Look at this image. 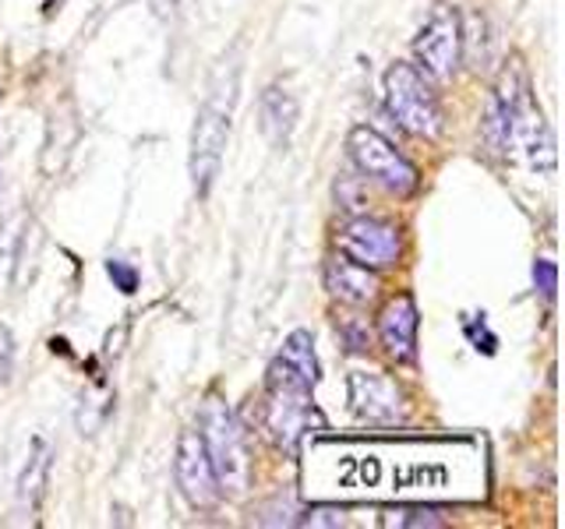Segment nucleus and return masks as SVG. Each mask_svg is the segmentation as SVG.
<instances>
[{
    "mask_svg": "<svg viewBox=\"0 0 565 529\" xmlns=\"http://www.w3.org/2000/svg\"><path fill=\"white\" fill-rule=\"evenodd\" d=\"M318 385V357L311 332L297 328L276 353L265 370V431L276 438L279 449L297 452L308 431H322V413L311 399Z\"/></svg>",
    "mask_w": 565,
    "mask_h": 529,
    "instance_id": "f257e3e1",
    "label": "nucleus"
},
{
    "mask_svg": "<svg viewBox=\"0 0 565 529\" xmlns=\"http://www.w3.org/2000/svg\"><path fill=\"white\" fill-rule=\"evenodd\" d=\"M237 82H241V64L237 57H230L220 64L216 82H212V93L202 102L199 117H194V131H191V181L194 191L205 194L212 191L220 176L223 163V149L230 141V117H234V102H237Z\"/></svg>",
    "mask_w": 565,
    "mask_h": 529,
    "instance_id": "f03ea898",
    "label": "nucleus"
},
{
    "mask_svg": "<svg viewBox=\"0 0 565 529\" xmlns=\"http://www.w3.org/2000/svg\"><path fill=\"white\" fill-rule=\"evenodd\" d=\"M202 441L209 452L212 473H216V484L230 498H241L252 487V452H247V438L241 420L223 399H205L202 406Z\"/></svg>",
    "mask_w": 565,
    "mask_h": 529,
    "instance_id": "7ed1b4c3",
    "label": "nucleus"
},
{
    "mask_svg": "<svg viewBox=\"0 0 565 529\" xmlns=\"http://www.w3.org/2000/svg\"><path fill=\"white\" fill-rule=\"evenodd\" d=\"M385 99H388V110H393L403 131L428 138V141L441 134V123L446 120H441L438 96L414 64L396 61L385 71Z\"/></svg>",
    "mask_w": 565,
    "mask_h": 529,
    "instance_id": "20e7f679",
    "label": "nucleus"
},
{
    "mask_svg": "<svg viewBox=\"0 0 565 529\" xmlns=\"http://www.w3.org/2000/svg\"><path fill=\"white\" fill-rule=\"evenodd\" d=\"M347 149H350V159L358 163V170L367 176V181H375L388 194L406 198V194L417 191L420 176H417L414 163L393 145V141L382 138L375 128H353L347 134Z\"/></svg>",
    "mask_w": 565,
    "mask_h": 529,
    "instance_id": "39448f33",
    "label": "nucleus"
},
{
    "mask_svg": "<svg viewBox=\"0 0 565 529\" xmlns=\"http://www.w3.org/2000/svg\"><path fill=\"white\" fill-rule=\"evenodd\" d=\"M414 57L424 67V75H431L435 82H449L456 75V64L463 57V22L449 4H438L428 22L420 25Z\"/></svg>",
    "mask_w": 565,
    "mask_h": 529,
    "instance_id": "423d86ee",
    "label": "nucleus"
},
{
    "mask_svg": "<svg viewBox=\"0 0 565 529\" xmlns=\"http://www.w3.org/2000/svg\"><path fill=\"white\" fill-rule=\"evenodd\" d=\"M335 247L340 255H347L350 261L364 264V269H393L399 261L403 240H399V226L388 219H375V216H358L340 226L335 234Z\"/></svg>",
    "mask_w": 565,
    "mask_h": 529,
    "instance_id": "0eeeda50",
    "label": "nucleus"
},
{
    "mask_svg": "<svg viewBox=\"0 0 565 529\" xmlns=\"http://www.w3.org/2000/svg\"><path fill=\"white\" fill-rule=\"evenodd\" d=\"M173 473H177V487H181L184 498L194 505V508H216L223 490L216 484V473H212V463H209V452H205V441L199 431H184L181 441H177V463H173Z\"/></svg>",
    "mask_w": 565,
    "mask_h": 529,
    "instance_id": "6e6552de",
    "label": "nucleus"
},
{
    "mask_svg": "<svg viewBox=\"0 0 565 529\" xmlns=\"http://www.w3.org/2000/svg\"><path fill=\"white\" fill-rule=\"evenodd\" d=\"M350 410L364 423H399L406 417V406L399 388L382 375H350Z\"/></svg>",
    "mask_w": 565,
    "mask_h": 529,
    "instance_id": "1a4fd4ad",
    "label": "nucleus"
},
{
    "mask_svg": "<svg viewBox=\"0 0 565 529\" xmlns=\"http://www.w3.org/2000/svg\"><path fill=\"white\" fill-rule=\"evenodd\" d=\"M417 300L411 293L393 296L379 314V339L396 364H414L417 357Z\"/></svg>",
    "mask_w": 565,
    "mask_h": 529,
    "instance_id": "9d476101",
    "label": "nucleus"
},
{
    "mask_svg": "<svg viewBox=\"0 0 565 529\" xmlns=\"http://www.w3.org/2000/svg\"><path fill=\"white\" fill-rule=\"evenodd\" d=\"M379 287L382 282H379L375 269H364V264L350 261L347 255L326 261V290L335 300H343V304H353V307L367 304V300H375Z\"/></svg>",
    "mask_w": 565,
    "mask_h": 529,
    "instance_id": "9b49d317",
    "label": "nucleus"
},
{
    "mask_svg": "<svg viewBox=\"0 0 565 529\" xmlns=\"http://www.w3.org/2000/svg\"><path fill=\"white\" fill-rule=\"evenodd\" d=\"M258 117H262V134L269 138L276 149H282L290 141L294 128H297V102H294V96L287 93V88L269 85L262 93Z\"/></svg>",
    "mask_w": 565,
    "mask_h": 529,
    "instance_id": "f8f14e48",
    "label": "nucleus"
},
{
    "mask_svg": "<svg viewBox=\"0 0 565 529\" xmlns=\"http://www.w3.org/2000/svg\"><path fill=\"white\" fill-rule=\"evenodd\" d=\"M46 473H50V452L43 441H35V449L29 455V466L22 473V481H18V498H22V505H35L40 501V494L46 487Z\"/></svg>",
    "mask_w": 565,
    "mask_h": 529,
    "instance_id": "ddd939ff",
    "label": "nucleus"
},
{
    "mask_svg": "<svg viewBox=\"0 0 565 529\" xmlns=\"http://www.w3.org/2000/svg\"><path fill=\"white\" fill-rule=\"evenodd\" d=\"M393 519H382L385 526H399V529H406V526H441L446 519H441V511H435V508H399V511H388Z\"/></svg>",
    "mask_w": 565,
    "mask_h": 529,
    "instance_id": "4468645a",
    "label": "nucleus"
},
{
    "mask_svg": "<svg viewBox=\"0 0 565 529\" xmlns=\"http://www.w3.org/2000/svg\"><path fill=\"white\" fill-rule=\"evenodd\" d=\"M335 328H340L343 343H347L353 353H367V346H371V332H367V325L361 322V317H340V322H335Z\"/></svg>",
    "mask_w": 565,
    "mask_h": 529,
    "instance_id": "2eb2a0df",
    "label": "nucleus"
},
{
    "mask_svg": "<svg viewBox=\"0 0 565 529\" xmlns=\"http://www.w3.org/2000/svg\"><path fill=\"white\" fill-rule=\"evenodd\" d=\"M300 526H347V516L332 505H315L311 511H305V519H297Z\"/></svg>",
    "mask_w": 565,
    "mask_h": 529,
    "instance_id": "dca6fc26",
    "label": "nucleus"
},
{
    "mask_svg": "<svg viewBox=\"0 0 565 529\" xmlns=\"http://www.w3.org/2000/svg\"><path fill=\"white\" fill-rule=\"evenodd\" d=\"M106 272H110V279L117 282V290H120V293H135V290H138V272L131 269V264H124V261L110 258V261H106Z\"/></svg>",
    "mask_w": 565,
    "mask_h": 529,
    "instance_id": "f3484780",
    "label": "nucleus"
},
{
    "mask_svg": "<svg viewBox=\"0 0 565 529\" xmlns=\"http://www.w3.org/2000/svg\"><path fill=\"white\" fill-rule=\"evenodd\" d=\"M534 282H537V290H541L547 300H552L555 290H558V269H555V261L541 258V261L534 264Z\"/></svg>",
    "mask_w": 565,
    "mask_h": 529,
    "instance_id": "a211bd4d",
    "label": "nucleus"
},
{
    "mask_svg": "<svg viewBox=\"0 0 565 529\" xmlns=\"http://www.w3.org/2000/svg\"><path fill=\"white\" fill-rule=\"evenodd\" d=\"M11 364H14V343H11V332L0 325V385L11 378Z\"/></svg>",
    "mask_w": 565,
    "mask_h": 529,
    "instance_id": "6ab92c4d",
    "label": "nucleus"
},
{
    "mask_svg": "<svg viewBox=\"0 0 565 529\" xmlns=\"http://www.w3.org/2000/svg\"><path fill=\"white\" fill-rule=\"evenodd\" d=\"M156 4H159V11H163V14H167V8L173 11V4H177V0H156Z\"/></svg>",
    "mask_w": 565,
    "mask_h": 529,
    "instance_id": "aec40b11",
    "label": "nucleus"
}]
</instances>
